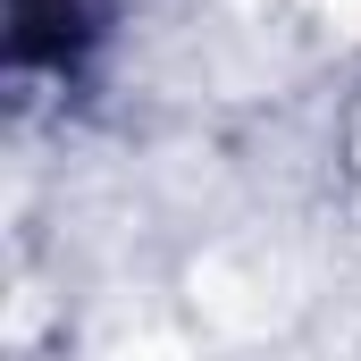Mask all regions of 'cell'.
Segmentation results:
<instances>
[{
  "label": "cell",
  "mask_w": 361,
  "mask_h": 361,
  "mask_svg": "<svg viewBox=\"0 0 361 361\" xmlns=\"http://www.w3.org/2000/svg\"><path fill=\"white\" fill-rule=\"evenodd\" d=\"M76 51V8L68 0H17V59H68Z\"/></svg>",
  "instance_id": "6da1fadb"
}]
</instances>
